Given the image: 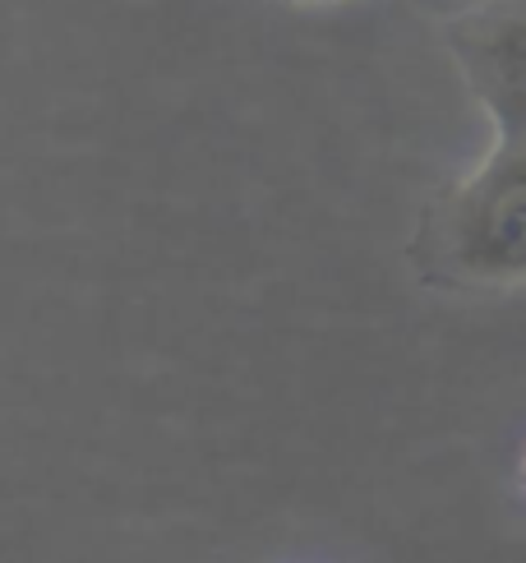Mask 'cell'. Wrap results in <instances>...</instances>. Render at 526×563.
<instances>
[{"label": "cell", "instance_id": "4", "mask_svg": "<svg viewBox=\"0 0 526 563\" xmlns=\"http://www.w3.org/2000/svg\"><path fill=\"white\" fill-rule=\"evenodd\" d=\"M286 5H324V0H286Z\"/></svg>", "mask_w": 526, "mask_h": 563}, {"label": "cell", "instance_id": "1", "mask_svg": "<svg viewBox=\"0 0 526 563\" xmlns=\"http://www.w3.org/2000/svg\"><path fill=\"white\" fill-rule=\"evenodd\" d=\"M406 260L429 287L452 291L526 282V139H498L471 176L425 203Z\"/></svg>", "mask_w": 526, "mask_h": 563}, {"label": "cell", "instance_id": "3", "mask_svg": "<svg viewBox=\"0 0 526 563\" xmlns=\"http://www.w3.org/2000/svg\"><path fill=\"white\" fill-rule=\"evenodd\" d=\"M494 10H504V14H513V19H522L526 23V0H490Z\"/></svg>", "mask_w": 526, "mask_h": 563}, {"label": "cell", "instance_id": "5", "mask_svg": "<svg viewBox=\"0 0 526 563\" xmlns=\"http://www.w3.org/2000/svg\"><path fill=\"white\" fill-rule=\"evenodd\" d=\"M517 466H522V485H526V449H522V462Z\"/></svg>", "mask_w": 526, "mask_h": 563}, {"label": "cell", "instance_id": "2", "mask_svg": "<svg viewBox=\"0 0 526 563\" xmlns=\"http://www.w3.org/2000/svg\"><path fill=\"white\" fill-rule=\"evenodd\" d=\"M443 46L458 60L471 98L490 111L498 139H526V23L490 0L443 23Z\"/></svg>", "mask_w": 526, "mask_h": 563}]
</instances>
